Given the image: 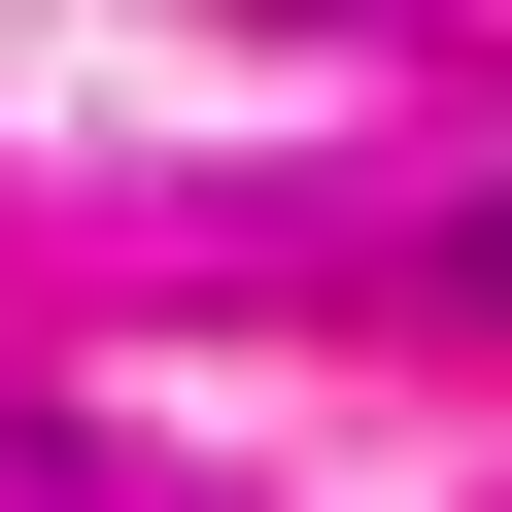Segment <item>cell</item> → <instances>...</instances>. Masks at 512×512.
Segmentation results:
<instances>
[{
	"label": "cell",
	"instance_id": "6da1fadb",
	"mask_svg": "<svg viewBox=\"0 0 512 512\" xmlns=\"http://www.w3.org/2000/svg\"><path fill=\"white\" fill-rule=\"evenodd\" d=\"M478 274H512V205H478Z\"/></svg>",
	"mask_w": 512,
	"mask_h": 512
}]
</instances>
